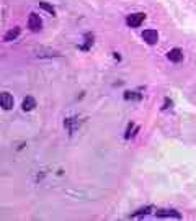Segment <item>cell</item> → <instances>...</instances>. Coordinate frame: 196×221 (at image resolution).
Masks as SVG:
<instances>
[{"mask_svg": "<svg viewBox=\"0 0 196 221\" xmlns=\"http://www.w3.org/2000/svg\"><path fill=\"white\" fill-rule=\"evenodd\" d=\"M28 28H30L33 33L41 31V28H43V20L39 18V15H36V13H30V17H28Z\"/></svg>", "mask_w": 196, "mask_h": 221, "instance_id": "cell-1", "label": "cell"}, {"mask_svg": "<svg viewBox=\"0 0 196 221\" xmlns=\"http://www.w3.org/2000/svg\"><path fill=\"white\" fill-rule=\"evenodd\" d=\"M144 20H146L144 13H132V15H128L126 23H128V26H131V28H137V26H141V23Z\"/></svg>", "mask_w": 196, "mask_h": 221, "instance_id": "cell-2", "label": "cell"}, {"mask_svg": "<svg viewBox=\"0 0 196 221\" xmlns=\"http://www.w3.org/2000/svg\"><path fill=\"white\" fill-rule=\"evenodd\" d=\"M142 40H144L147 44L154 46V44H157V41H159V33H157V30H144Z\"/></svg>", "mask_w": 196, "mask_h": 221, "instance_id": "cell-3", "label": "cell"}, {"mask_svg": "<svg viewBox=\"0 0 196 221\" xmlns=\"http://www.w3.org/2000/svg\"><path fill=\"white\" fill-rule=\"evenodd\" d=\"M0 105H2L3 110H12L13 105H15V100H13V97L8 92H3L0 95Z\"/></svg>", "mask_w": 196, "mask_h": 221, "instance_id": "cell-4", "label": "cell"}, {"mask_svg": "<svg viewBox=\"0 0 196 221\" xmlns=\"http://www.w3.org/2000/svg\"><path fill=\"white\" fill-rule=\"evenodd\" d=\"M155 216L157 218H175V219L181 218V215L175 210H159V211H155Z\"/></svg>", "mask_w": 196, "mask_h": 221, "instance_id": "cell-5", "label": "cell"}, {"mask_svg": "<svg viewBox=\"0 0 196 221\" xmlns=\"http://www.w3.org/2000/svg\"><path fill=\"white\" fill-rule=\"evenodd\" d=\"M167 57H168V61H172V62H180V61H183V51L178 49V48L170 49Z\"/></svg>", "mask_w": 196, "mask_h": 221, "instance_id": "cell-6", "label": "cell"}, {"mask_svg": "<svg viewBox=\"0 0 196 221\" xmlns=\"http://www.w3.org/2000/svg\"><path fill=\"white\" fill-rule=\"evenodd\" d=\"M35 107H36V100L33 97H25L23 98L21 108L25 110V112H31V110H35Z\"/></svg>", "mask_w": 196, "mask_h": 221, "instance_id": "cell-7", "label": "cell"}, {"mask_svg": "<svg viewBox=\"0 0 196 221\" xmlns=\"http://www.w3.org/2000/svg\"><path fill=\"white\" fill-rule=\"evenodd\" d=\"M18 35H20V28H12V30H8L5 33V36H3V41H13L17 40Z\"/></svg>", "mask_w": 196, "mask_h": 221, "instance_id": "cell-8", "label": "cell"}, {"mask_svg": "<svg viewBox=\"0 0 196 221\" xmlns=\"http://www.w3.org/2000/svg\"><path fill=\"white\" fill-rule=\"evenodd\" d=\"M75 124H77V118H67V120L64 121V126L69 129L70 134L75 133Z\"/></svg>", "mask_w": 196, "mask_h": 221, "instance_id": "cell-9", "label": "cell"}, {"mask_svg": "<svg viewBox=\"0 0 196 221\" xmlns=\"http://www.w3.org/2000/svg\"><path fill=\"white\" fill-rule=\"evenodd\" d=\"M39 8H43L44 12H47L49 15H56V10H54V7L49 5L47 2H39Z\"/></svg>", "mask_w": 196, "mask_h": 221, "instance_id": "cell-10", "label": "cell"}, {"mask_svg": "<svg viewBox=\"0 0 196 221\" xmlns=\"http://www.w3.org/2000/svg\"><path fill=\"white\" fill-rule=\"evenodd\" d=\"M124 98H126V100H141L142 95L137 93V92H126V93H124Z\"/></svg>", "mask_w": 196, "mask_h": 221, "instance_id": "cell-11", "label": "cell"}, {"mask_svg": "<svg viewBox=\"0 0 196 221\" xmlns=\"http://www.w3.org/2000/svg\"><path fill=\"white\" fill-rule=\"evenodd\" d=\"M150 211V206H146V208H141V210H137L136 213H132L131 215V218H137V216H142V215H147Z\"/></svg>", "mask_w": 196, "mask_h": 221, "instance_id": "cell-12", "label": "cell"}, {"mask_svg": "<svg viewBox=\"0 0 196 221\" xmlns=\"http://www.w3.org/2000/svg\"><path fill=\"white\" fill-rule=\"evenodd\" d=\"M168 107H172V102L170 100H165V107L164 108H168Z\"/></svg>", "mask_w": 196, "mask_h": 221, "instance_id": "cell-13", "label": "cell"}]
</instances>
